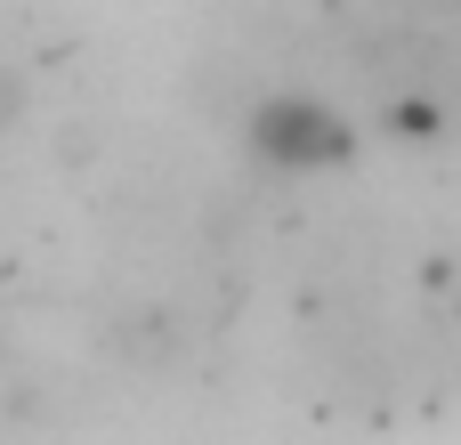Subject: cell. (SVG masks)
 Instances as JSON below:
<instances>
[{
    "label": "cell",
    "mask_w": 461,
    "mask_h": 445,
    "mask_svg": "<svg viewBox=\"0 0 461 445\" xmlns=\"http://www.w3.org/2000/svg\"><path fill=\"white\" fill-rule=\"evenodd\" d=\"M357 122L324 97V89H259L243 105V154L267 178H324L357 162Z\"/></svg>",
    "instance_id": "1"
},
{
    "label": "cell",
    "mask_w": 461,
    "mask_h": 445,
    "mask_svg": "<svg viewBox=\"0 0 461 445\" xmlns=\"http://www.w3.org/2000/svg\"><path fill=\"white\" fill-rule=\"evenodd\" d=\"M446 130H454L446 97H429V89H389V97H381V138H397V146H438Z\"/></svg>",
    "instance_id": "2"
},
{
    "label": "cell",
    "mask_w": 461,
    "mask_h": 445,
    "mask_svg": "<svg viewBox=\"0 0 461 445\" xmlns=\"http://www.w3.org/2000/svg\"><path fill=\"white\" fill-rule=\"evenodd\" d=\"M32 114V73L24 65H0V138H16Z\"/></svg>",
    "instance_id": "3"
},
{
    "label": "cell",
    "mask_w": 461,
    "mask_h": 445,
    "mask_svg": "<svg viewBox=\"0 0 461 445\" xmlns=\"http://www.w3.org/2000/svg\"><path fill=\"white\" fill-rule=\"evenodd\" d=\"M0 365H8V357H0Z\"/></svg>",
    "instance_id": "4"
}]
</instances>
